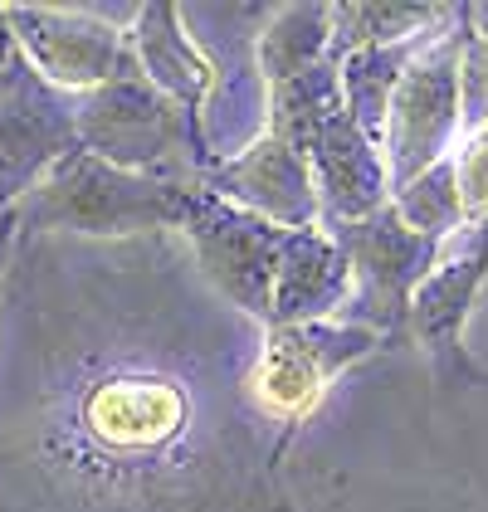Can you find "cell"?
<instances>
[{
	"label": "cell",
	"mask_w": 488,
	"mask_h": 512,
	"mask_svg": "<svg viewBox=\"0 0 488 512\" xmlns=\"http://www.w3.org/2000/svg\"><path fill=\"white\" fill-rule=\"evenodd\" d=\"M20 200V186H10V181H0V220H5V210Z\"/></svg>",
	"instance_id": "cb8c5ba5"
},
{
	"label": "cell",
	"mask_w": 488,
	"mask_h": 512,
	"mask_svg": "<svg viewBox=\"0 0 488 512\" xmlns=\"http://www.w3.org/2000/svg\"><path fill=\"white\" fill-rule=\"evenodd\" d=\"M308 171H313V191H318V215L323 230L337 225H357L366 215L391 205V176H386V157L381 147L362 137L347 113L327 122L323 132L308 142Z\"/></svg>",
	"instance_id": "8fae6325"
},
{
	"label": "cell",
	"mask_w": 488,
	"mask_h": 512,
	"mask_svg": "<svg viewBox=\"0 0 488 512\" xmlns=\"http://www.w3.org/2000/svg\"><path fill=\"white\" fill-rule=\"evenodd\" d=\"M337 113H342L337 59H323L318 69H308V74H298V79H284L269 88V137L288 142L293 152H308V142H313Z\"/></svg>",
	"instance_id": "e0dca14e"
},
{
	"label": "cell",
	"mask_w": 488,
	"mask_h": 512,
	"mask_svg": "<svg viewBox=\"0 0 488 512\" xmlns=\"http://www.w3.org/2000/svg\"><path fill=\"white\" fill-rule=\"evenodd\" d=\"M201 181L210 196L230 200V205H240L249 215L279 225V230H313V225H323L308 157L293 152L279 137H269V132L249 152L210 166Z\"/></svg>",
	"instance_id": "30bf717a"
},
{
	"label": "cell",
	"mask_w": 488,
	"mask_h": 512,
	"mask_svg": "<svg viewBox=\"0 0 488 512\" xmlns=\"http://www.w3.org/2000/svg\"><path fill=\"white\" fill-rule=\"evenodd\" d=\"M74 147V98L44 88L40 79L0 88V181L25 191Z\"/></svg>",
	"instance_id": "7c38bea8"
},
{
	"label": "cell",
	"mask_w": 488,
	"mask_h": 512,
	"mask_svg": "<svg viewBox=\"0 0 488 512\" xmlns=\"http://www.w3.org/2000/svg\"><path fill=\"white\" fill-rule=\"evenodd\" d=\"M127 49H132V64L137 74L162 88L171 103H181L191 118L201 113V103L215 88V64L201 54V44L191 40L186 20H181V5H137L132 25H127Z\"/></svg>",
	"instance_id": "5bb4252c"
},
{
	"label": "cell",
	"mask_w": 488,
	"mask_h": 512,
	"mask_svg": "<svg viewBox=\"0 0 488 512\" xmlns=\"http://www.w3.org/2000/svg\"><path fill=\"white\" fill-rule=\"evenodd\" d=\"M35 79L30 74V64H25V54H20V44L10 35V25H5V5H0V88H15V83Z\"/></svg>",
	"instance_id": "7402d4cb"
},
{
	"label": "cell",
	"mask_w": 488,
	"mask_h": 512,
	"mask_svg": "<svg viewBox=\"0 0 488 512\" xmlns=\"http://www.w3.org/2000/svg\"><path fill=\"white\" fill-rule=\"evenodd\" d=\"M381 347H386L381 332H371L362 322H347V317L264 327L259 352H254L249 376H244V400H249L254 425L279 430V444H284L288 434L318 410L327 386L342 371H352L357 361L376 356Z\"/></svg>",
	"instance_id": "277c9868"
},
{
	"label": "cell",
	"mask_w": 488,
	"mask_h": 512,
	"mask_svg": "<svg viewBox=\"0 0 488 512\" xmlns=\"http://www.w3.org/2000/svg\"><path fill=\"white\" fill-rule=\"evenodd\" d=\"M435 35V30H430ZM420 49V40L410 44H381V49H352L337 59V79H342V113L347 122L371 137L381 147V132H386V108H391V93L396 79L410 64V54Z\"/></svg>",
	"instance_id": "2e32d148"
},
{
	"label": "cell",
	"mask_w": 488,
	"mask_h": 512,
	"mask_svg": "<svg viewBox=\"0 0 488 512\" xmlns=\"http://www.w3.org/2000/svg\"><path fill=\"white\" fill-rule=\"evenodd\" d=\"M327 235L342 244V254L352 264V303L342 317L381 332L386 342H391V332H406L410 293L440 259V239L415 235L391 205L357 225H337Z\"/></svg>",
	"instance_id": "ba28073f"
},
{
	"label": "cell",
	"mask_w": 488,
	"mask_h": 512,
	"mask_svg": "<svg viewBox=\"0 0 488 512\" xmlns=\"http://www.w3.org/2000/svg\"><path fill=\"white\" fill-rule=\"evenodd\" d=\"M488 122V30L464 25L459 40V137Z\"/></svg>",
	"instance_id": "44dd1931"
},
{
	"label": "cell",
	"mask_w": 488,
	"mask_h": 512,
	"mask_svg": "<svg viewBox=\"0 0 488 512\" xmlns=\"http://www.w3.org/2000/svg\"><path fill=\"white\" fill-rule=\"evenodd\" d=\"M488 278V225H464L459 235L440 244V259L430 274L415 283L406 308V332L415 347L435 356L440 366L464 361V327L479 303V288Z\"/></svg>",
	"instance_id": "9c48e42d"
},
{
	"label": "cell",
	"mask_w": 488,
	"mask_h": 512,
	"mask_svg": "<svg viewBox=\"0 0 488 512\" xmlns=\"http://www.w3.org/2000/svg\"><path fill=\"white\" fill-rule=\"evenodd\" d=\"M64 410L59 444L69 449V464L98 483L147 488L171 483V473L191 464L186 449L196 439L201 400L162 352H93V376L64 391Z\"/></svg>",
	"instance_id": "6da1fadb"
},
{
	"label": "cell",
	"mask_w": 488,
	"mask_h": 512,
	"mask_svg": "<svg viewBox=\"0 0 488 512\" xmlns=\"http://www.w3.org/2000/svg\"><path fill=\"white\" fill-rule=\"evenodd\" d=\"M176 235L186 239L191 259L201 278L249 322L274 317V278H279V259L288 249V230L249 215L230 200L210 196L201 181V191L186 205V220Z\"/></svg>",
	"instance_id": "52a82bcc"
},
{
	"label": "cell",
	"mask_w": 488,
	"mask_h": 512,
	"mask_svg": "<svg viewBox=\"0 0 488 512\" xmlns=\"http://www.w3.org/2000/svg\"><path fill=\"white\" fill-rule=\"evenodd\" d=\"M196 191H201V176H142L74 147L35 186L20 191L10 215L20 235H35V230H74L88 239L166 235V230H181Z\"/></svg>",
	"instance_id": "7a4b0ae2"
},
{
	"label": "cell",
	"mask_w": 488,
	"mask_h": 512,
	"mask_svg": "<svg viewBox=\"0 0 488 512\" xmlns=\"http://www.w3.org/2000/svg\"><path fill=\"white\" fill-rule=\"evenodd\" d=\"M469 10H454V20L425 35L420 49L396 79L386 132H381V157L391 191H401L420 171L445 161L459 142V40H464Z\"/></svg>",
	"instance_id": "5b68a950"
},
{
	"label": "cell",
	"mask_w": 488,
	"mask_h": 512,
	"mask_svg": "<svg viewBox=\"0 0 488 512\" xmlns=\"http://www.w3.org/2000/svg\"><path fill=\"white\" fill-rule=\"evenodd\" d=\"M449 20H454L449 5H332V59L352 49L425 40Z\"/></svg>",
	"instance_id": "ac0fdd59"
},
{
	"label": "cell",
	"mask_w": 488,
	"mask_h": 512,
	"mask_svg": "<svg viewBox=\"0 0 488 512\" xmlns=\"http://www.w3.org/2000/svg\"><path fill=\"white\" fill-rule=\"evenodd\" d=\"M352 303V264L342 244L323 225L288 230V249L274 278V317L269 327H298V322H327L342 317Z\"/></svg>",
	"instance_id": "4fadbf2b"
},
{
	"label": "cell",
	"mask_w": 488,
	"mask_h": 512,
	"mask_svg": "<svg viewBox=\"0 0 488 512\" xmlns=\"http://www.w3.org/2000/svg\"><path fill=\"white\" fill-rule=\"evenodd\" d=\"M391 210L425 239H440L445 244L449 235H459L464 230V205H459V186H454L449 157L435 161L430 171H420L401 191H391Z\"/></svg>",
	"instance_id": "d6986e66"
},
{
	"label": "cell",
	"mask_w": 488,
	"mask_h": 512,
	"mask_svg": "<svg viewBox=\"0 0 488 512\" xmlns=\"http://www.w3.org/2000/svg\"><path fill=\"white\" fill-rule=\"evenodd\" d=\"M15 244H20V230H15V215L5 210V220H0V293H5V283H10V264H15Z\"/></svg>",
	"instance_id": "603a6c76"
},
{
	"label": "cell",
	"mask_w": 488,
	"mask_h": 512,
	"mask_svg": "<svg viewBox=\"0 0 488 512\" xmlns=\"http://www.w3.org/2000/svg\"><path fill=\"white\" fill-rule=\"evenodd\" d=\"M74 137L88 157L142 171V176H205L196 118L171 103L162 88L137 74V64L113 83L74 98Z\"/></svg>",
	"instance_id": "3957f363"
},
{
	"label": "cell",
	"mask_w": 488,
	"mask_h": 512,
	"mask_svg": "<svg viewBox=\"0 0 488 512\" xmlns=\"http://www.w3.org/2000/svg\"><path fill=\"white\" fill-rule=\"evenodd\" d=\"M132 15L137 5H5V25L30 74L64 98H83L132 69Z\"/></svg>",
	"instance_id": "8992f818"
},
{
	"label": "cell",
	"mask_w": 488,
	"mask_h": 512,
	"mask_svg": "<svg viewBox=\"0 0 488 512\" xmlns=\"http://www.w3.org/2000/svg\"><path fill=\"white\" fill-rule=\"evenodd\" d=\"M332 59V5H274L259 25L254 64L259 79L284 83Z\"/></svg>",
	"instance_id": "9a60e30c"
},
{
	"label": "cell",
	"mask_w": 488,
	"mask_h": 512,
	"mask_svg": "<svg viewBox=\"0 0 488 512\" xmlns=\"http://www.w3.org/2000/svg\"><path fill=\"white\" fill-rule=\"evenodd\" d=\"M449 166H454V186L464 205V225H488V122L454 142Z\"/></svg>",
	"instance_id": "ffe728a7"
}]
</instances>
